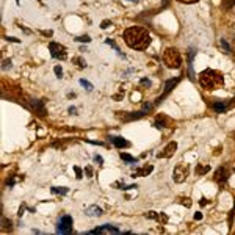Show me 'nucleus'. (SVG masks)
I'll return each mask as SVG.
<instances>
[{"instance_id":"11","label":"nucleus","mask_w":235,"mask_h":235,"mask_svg":"<svg viewBox=\"0 0 235 235\" xmlns=\"http://www.w3.org/2000/svg\"><path fill=\"white\" fill-rule=\"evenodd\" d=\"M215 180H216L218 183L226 182V180H227V169H226V168H218L216 172H215Z\"/></svg>"},{"instance_id":"32","label":"nucleus","mask_w":235,"mask_h":235,"mask_svg":"<svg viewBox=\"0 0 235 235\" xmlns=\"http://www.w3.org/2000/svg\"><path fill=\"white\" fill-rule=\"evenodd\" d=\"M179 2H182V3H194V2H198V0H179Z\"/></svg>"},{"instance_id":"22","label":"nucleus","mask_w":235,"mask_h":235,"mask_svg":"<svg viewBox=\"0 0 235 235\" xmlns=\"http://www.w3.org/2000/svg\"><path fill=\"white\" fill-rule=\"evenodd\" d=\"M77 41H80V42H89V41H91V38L85 35V36H80V38H77Z\"/></svg>"},{"instance_id":"26","label":"nucleus","mask_w":235,"mask_h":235,"mask_svg":"<svg viewBox=\"0 0 235 235\" xmlns=\"http://www.w3.org/2000/svg\"><path fill=\"white\" fill-rule=\"evenodd\" d=\"M149 110H152V103H144V105H143V111L146 113V111H149Z\"/></svg>"},{"instance_id":"8","label":"nucleus","mask_w":235,"mask_h":235,"mask_svg":"<svg viewBox=\"0 0 235 235\" xmlns=\"http://www.w3.org/2000/svg\"><path fill=\"white\" fill-rule=\"evenodd\" d=\"M89 233H92V235H96V233H121V230L118 229V227H114V226L103 224L102 227H99V229H96V230H91Z\"/></svg>"},{"instance_id":"12","label":"nucleus","mask_w":235,"mask_h":235,"mask_svg":"<svg viewBox=\"0 0 235 235\" xmlns=\"http://www.w3.org/2000/svg\"><path fill=\"white\" fill-rule=\"evenodd\" d=\"M110 141H111L116 148H129V146H130V143L126 141V140L121 138V137H110Z\"/></svg>"},{"instance_id":"35","label":"nucleus","mask_w":235,"mask_h":235,"mask_svg":"<svg viewBox=\"0 0 235 235\" xmlns=\"http://www.w3.org/2000/svg\"><path fill=\"white\" fill-rule=\"evenodd\" d=\"M69 113H75V107H71V108H69Z\"/></svg>"},{"instance_id":"29","label":"nucleus","mask_w":235,"mask_h":235,"mask_svg":"<svg viewBox=\"0 0 235 235\" xmlns=\"http://www.w3.org/2000/svg\"><path fill=\"white\" fill-rule=\"evenodd\" d=\"M74 169H75V172H77V177H78V179H80V177H82V169H80V168H78V166H75V168H74Z\"/></svg>"},{"instance_id":"25","label":"nucleus","mask_w":235,"mask_h":235,"mask_svg":"<svg viewBox=\"0 0 235 235\" xmlns=\"http://www.w3.org/2000/svg\"><path fill=\"white\" fill-rule=\"evenodd\" d=\"M233 3H235V0H227V2L224 3V8H226V10H229V8H230Z\"/></svg>"},{"instance_id":"14","label":"nucleus","mask_w":235,"mask_h":235,"mask_svg":"<svg viewBox=\"0 0 235 235\" xmlns=\"http://www.w3.org/2000/svg\"><path fill=\"white\" fill-rule=\"evenodd\" d=\"M172 122L169 118L166 116H157V121H155V127H171Z\"/></svg>"},{"instance_id":"5","label":"nucleus","mask_w":235,"mask_h":235,"mask_svg":"<svg viewBox=\"0 0 235 235\" xmlns=\"http://www.w3.org/2000/svg\"><path fill=\"white\" fill-rule=\"evenodd\" d=\"M49 49H50V53H52L53 58H58V60H64L66 58V49H64V46H61L58 42H50Z\"/></svg>"},{"instance_id":"9","label":"nucleus","mask_w":235,"mask_h":235,"mask_svg":"<svg viewBox=\"0 0 235 235\" xmlns=\"http://www.w3.org/2000/svg\"><path fill=\"white\" fill-rule=\"evenodd\" d=\"M177 83H179V78H171V80H168V82L165 83V89H163V96L157 99V103H160V102H162V99H163L165 96H168V92H169V91H171V89H172V88H174V86H176Z\"/></svg>"},{"instance_id":"1","label":"nucleus","mask_w":235,"mask_h":235,"mask_svg":"<svg viewBox=\"0 0 235 235\" xmlns=\"http://www.w3.org/2000/svg\"><path fill=\"white\" fill-rule=\"evenodd\" d=\"M124 41L135 50H144L151 44V35L141 27H130L124 32Z\"/></svg>"},{"instance_id":"16","label":"nucleus","mask_w":235,"mask_h":235,"mask_svg":"<svg viewBox=\"0 0 235 235\" xmlns=\"http://www.w3.org/2000/svg\"><path fill=\"white\" fill-rule=\"evenodd\" d=\"M213 108H215L216 113H224V111L227 110V103H224V102H215V103H213Z\"/></svg>"},{"instance_id":"21","label":"nucleus","mask_w":235,"mask_h":235,"mask_svg":"<svg viewBox=\"0 0 235 235\" xmlns=\"http://www.w3.org/2000/svg\"><path fill=\"white\" fill-rule=\"evenodd\" d=\"M2 224H3V229L7 230L8 227H11V221H8L7 218H2Z\"/></svg>"},{"instance_id":"20","label":"nucleus","mask_w":235,"mask_h":235,"mask_svg":"<svg viewBox=\"0 0 235 235\" xmlns=\"http://www.w3.org/2000/svg\"><path fill=\"white\" fill-rule=\"evenodd\" d=\"M52 193H60V194H66V193H68V188H63V187H52Z\"/></svg>"},{"instance_id":"23","label":"nucleus","mask_w":235,"mask_h":235,"mask_svg":"<svg viewBox=\"0 0 235 235\" xmlns=\"http://www.w3.org/2000/svg\"><path fill=\"white\" fill-rule=\"evenodd\" d=\"M221 47H222V49H224L226 52H230V47H229V44H227V42H226L224 39H221Z\"/></svg>"},{"instance_id":"19","label":"nucleus","mask_w":235,"mask_h":235,"mask_svg":"<svg viewBox=\"0 0 235 235\" xmlns=\"http://www.w3.org/2000/svg\"><path fill=\"white\" fill-rule=\"evenodd\" d=\"M80 85H82V86H85V89H86V91H92V88H94V86H92L88 80H85V78H82V80H80Z\"/></svg>"},{"instance_id":"3","label":"nucleus","mask_w":235,"mask_h":235,"mask_svg":"<svg viewBox=\"0 0 235 235\" xmlns=\"http://www.w3.org/2000/svg\"><path fill=\"white\" fill-rule=\"evenodd\" d=\"M163 63H165L169 69H179V68L182 66V57H180L179 50L174 49V47L166 49L165 53H163Z\"/></svg>"},{"instance_id":"31","label":"nucleus","mask_w":235,"mask_h":235,"mask_svg":"<svg viewBox=\"0 0 235 235\" xmlns=\"http://www.w3.org/2000/svg\"><path fill=\"white\" fill-rule=\"evenodd\" d=\"M141 85H148V86H151V80H148V78H143V80H141Z\"/></svg>"},{"instance_id":"33","label":"nucleus","mask_w":235,"mask_h":235,"mask_svg":"<svg viewBox=\"0 0 235 235\" xmlns=\"http://www.w3.org/2000/svg\"><path fill=\"white\" fill-rule=\"evenodd\" d=\"M194 219H198V221L202 219V215H201V213H194Z\"/></svg>"},{"instance_id":"17","label":"nucleus","mask_w":235,"mask_h":235,"mask_svg":"<svg viewBox=\"0 0 235 235\" xmlns=\"http://www.w3.org/2000/svg\"><path fill=\"white\" fill-rule=\"evenodd\" d=\"M210 171V166H199L198 165V168H196V176H204L205 172H208Z\"/></svg>"},{"instance_id":"7","label":"nucleus","mask_w":235,"mask_h":235,"mask_svg":"<svg viewBox=\"0 0 235 235\" xmlns=\"http://www.w3.org/2000/svg\"><path fill=\"white\" fill-rule=\"evenodd\" d=\"M176 149H177V143L176 141H171L162 152H158L157 154V157L158 158H169V157H172L174 155V152H176Z\"/></svg>"},{"instance_id":"4","label":"nucleus","mask_w":235,"mask_h":235,"mask_svg":"<svg viewBox=\"0 0 235 235\" xmlns=\"http://www.w3.org/2000/svg\"><path fill=\"white\" fill-rule=\"evenodd\" d=\"M57 232L58 233H71L72 232V218L69 215L61 216V219L58 222V227H57Z\"/></svg>"},{"instance_id":"30","label":"nucleus","mask_w":235,"mask_h":235,"mask_svg":"<svg viewBox=\"0 0 235 235\" xmlns=\"http://www.w3.org/2000/svg\"><path fill=\"white\" fill-rule=\"evenodd\" d=\"M108 25H111V22H108V21H103V22H102V25H100V27H102V28H107V27H108Z\"/></svg>"},{"instance_id":"13","label":"nucleus","mask_w":235,"mask_h":235,"mask_svg":"<svg viewBox=\"0 0 235 235\" xmlns=\"http://www.w3.org/2000/svg\"><path fill=\"white\" fill-rule=\"evenodd\" d=\"M32 107H33V110L39 114V116H44L46 114V108H44V103H42V100H32Z\"/></svg>"},{"instance_id":"6","label":"nucleus","mask_w":235,"mask_h":235,"mask_svg":"<svg viewBox=\"0 0 235 235\" xmlns=\"http://www.w3.org/2000/svg\"><path fill=\"white\" fill-rule=\"evenodd\" d=\"M187 176H188V166H187V165L180 163V165H177V166L174 168V180H176L177 183H182V182L187 179Z\"/></svg>"},{"instance_id":"2","label":"nucleus","mask_w":235,"mask_h":235,"mask_svg":"<svg viewBox=\"0 0 235 235\" xmlns=\"http://www.w3.org/2000/svg\"><path fill=\"white\" fill-rule=\"evenodd\" d=\"M199 83L204 89L207 91H213V89H218L222 86L224 83V78H222V74L219 71H215V69H205L201 72L199 75Z\"/></svg>"},{"instance_id":"10","label":"nucleus","mask_w":235,"mask_h":235,"mask_svg":"<svg viewBox=\"0 0 235 235\" xmlns=\"http://www.w3.org/2000/svg\"><path fill=\"white\" fill-rule=\"evenodd\" d=\"M152 171H154V166H151V165H144L143 168H138V169H135V172H133V177H137V176H141V177H144V176H149Z\"/></svg>"},{"instance_id":"27","label":"nucleus","mask_w":235,"mask_h":235,"mask_svg":"<svg viewBox=\"0 0 235 235\" xmlns=\"http://www.w3.org/2000/svg\"><path fill=\"white\" fill-rule=\"evenodd\" d=\"M180 202H182V204H183V205H187V207H191V201H190V199H188V198H185V199H182V201H180Z\"/></svg>"},{"instance_id":"15","label":"nucleus","mask_w":235,"mask_h":235,"mask_svg":"<svg viewBox=\"0 0 235 235\" xmlns=\"http://www.w3.org/2000/svg\"><path fill=\"white\" fill-rule=\"evenodd\" d=\"M85 213H86L88 216H100V215H102V208L97 207V205H91V207L86 208Z\"/></svg>"},{"instance_id":"24","label":"nucleus","mask_w":235,"mask_h":235,"mask_svg":"<svg viewBox=\"0 0 235 235\" xmlns=\"http://www.w3.org/2000/svg\"><path fill=\"white\" fill-rule=\"evenodd\" d=\"M55 74H57V77H60V78H61V74H63V69H61L60 66H55Z\"/></svg>"},{"instance_id":"18","label":"nucleus","mask_w":235,"mask_h":235,"mask_svg":"<svg viewBox=\"0 0 235 235\" xmlns=\"http://www.w3.org/2000/svg\"><path fill=\"white\" fill-rule=\"evenodd\" d=\"M121 158L126 160V162H129V163H137V158L132 157V155H129V154H122V152H121Z\"/></svg>"},{"instance_id":"34","label":"nucleus","mask_w":235,"mask_h":235,"mask_svg":"<svg viewBox=\"0 0 235 235\" xmlns=\"http://www.w3.org/2000/svg\"><path fill=\"white\" fill-rule=\"evenodd\" d=\"M201 204H202V205H207V199L202 198V199H201Z\"/></svg>"},{"instance_id":"36","label":"nucleus","mask_w":235,"mask_h":235,"mask_svg":"<svg viewBox=\"0 0 235 235\" xmlns=\"http://www.w3.org/2000/svg\"><path fill=\"white\" fill-rule=\"evenodd\" d=\"M132 2H138V0H132Z\"/></svg>"},{"instance_id":"28","label":"nucleus","mask_w":235,"mask_h":235,"mask_svg":"<svg viewBox=\"0 0 235 235\" xmlns=\"http://www.w3.org/2000/svg\"><path fill=\"white\" fill-rule=\"evenodd\" d=\"M94 162H96V163H99V165H102V162H103V160H102V157H100V155H96V157H94Z\"/></svg>"},{"instance_id":"37","label":"nucleus","mask_w":235,"mask_h":235,"mask_svg":"<svg viewBox=\"0 0 235 235\" xmlns=\"http://www.w3.org/2000/svg\"><path fill=\"white\" fill-rule=\"evenodd\" d=\"M18 3H19V0H18Z\"/></svg>"}]
</instances>
